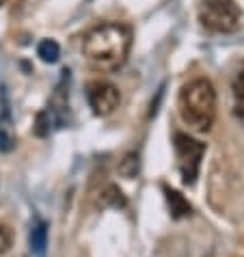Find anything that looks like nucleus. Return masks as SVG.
Returning <instances> with one entry per match:
<instances>
[{
	"instance_id": "f257e3e1",
	"label": "nucleus",
	"mask_w": 244,
	"mask_h": 257,
	"mask_svg": "<svg viewBox=\"0 0 244 257\" xmlns=\"http://www.w3.org/2000/svg\"><path fill=\"white\" fill-rule=\"evenodd\" d=\"M132 48V31L121 22H104L84 35L82 52L91 67L99 71H117L124 67Z\"/></svg>"
},
{
	"instance_id": "f03ea898",
	"label": "nucleus",
	"mask_w": 244,
	"mask_h": 257,
	"mask_svg": "<svg viewBox=\"0 0 244 257\" xmlns=\"http://www.w3.org/2000/svg\"><path fill=\"white\" fill-rule=\"evenodd\" d=\"M179 117L190 130L207 132L216 117V91L207 78H195L184 84L177 97Z\"/></svg>"
},
{
	"instance_id": "7ed1b4c3",
	"label": "nucleus",
	"mask_w": 244,
	"mask_h": 257,
	"mask_svg": "<svg viewBox=\"0 0 244 257\" xmlns=\"http://www.w3.org/2000/svg\"><path fill=\"white\" fill-rule=\"evenodd\" d=\"M199 22L212 33H231L240 24V9L233 0H203Z\"/></svg>"
},
{
	"instance_id": "20e7f679",
	"label": "nucleus",
	"mask_w": 244,
	"mask_h": 257,
	"mask_svg": "<svg viewBox=\"0 0 244 257\" xmlns=\"http://www.w3.org/2000/svg\"><path fill=\"white\" fill-rule=\"evenodd\" d=\"M173 149H175V158H177V169L182 173L184 184H195L199 167H201V158L205 154V145L199 143L197 139L188 137V134L177 132L173 137Z\"/></svg>"
},
{
	"instance_id": "39448f33",
	"label": "nucleus",
	"mask_w": 244,
	"mask_h": 257,
	"mask_svg": "<svg viewBox=\"0 0 244 257\" xmlns=\"http://www.w3.org/2000/svg\"><path fill=\"white\" fill-rule=\"evenodd\" d=\"M87 102L97 117H108L121 104V93L108 80H91L87 84Z\"/></svg>"
},
{
	"instance_id": "423d86ee",
	"label": "nucleus",
	"mask_w": 244,
	"mask_h": 257,
	"mask_svg": "<svg viewBox=\"0 0 244 257\" xmlns=\"http://www.w3.org/2000/svg\"><path fill=\"white\" fill-rule=\"evenodd\" d=\"M0 99H3V117H0V149L3 152H11L16 145V137L11 134V115H9V102H7L5 89H0Z\"/></svg>"
},
{
	"instance_id": "0eeeda50",
	"label": "nucleus",
	"mask_w": 244,
	"mask_h": 257,
	"mask_svg": "<svg viewBox=\"0 0 244 257\" xmlns=\"http://www.w3.org/2000/svg\"><path fill=\"white\" fill-rule=\"evenodd\" d=\"M231 95H233V115L244 121V63H240V67L233 74Z\"/></svg>"
},
{
	"instance_id": "6e6552de",
	"label": "nucleus",
	"mask_w": 244,
	"mask_h": 257,
	"mask_svg": "<svg viewBox=\"0 0 244 257\" xmlns=\"http://www.w3.org/2000/svg\"><path fill=\"white\" fill-rule=\"evenodd\" d=\"M37 54L44 63H56L61 56V46L56 44L54 39H44V41H39V46H37Z\"/></svg>"
},
{
	"instance_id": "1a4fd4ad",
	"label": "nucleus",
	"mask_w": 244,
	"mask_h": 257,
	"mask_svg": "<svg viewBox=\"0 0 244 257\" xmlns=\"http://www.w3.org/2000/svg\"><path fill=\"white\" fill-rule=\"evenodd\" d=\"M167 192V199H169V205H171V212H173V216L179 218L184 216V214H190V203L186 201V199L179 195L177 190H171V188H164Z\"/></svg>"
},
{
	"instance_id": "9d476101",
	"label": "nucleus",
	"mask_w": 244,
	"mask_h": 257,
	"mask_svg": "<svg viewBox=\"0 0 244 257\" xmlns=\"http://www.w3.org/2000/svg\"><path fill=\"white\" fill-rule=\"evenodd\" d=\"M46 238H48V229H46V223H41V220H37V223L33 225L31 229V248L37 255L44 253L46 248Z\"/></svg>"
},
{
	"instance_id": "9b49d317",
	"label": "nucleus",
	"mask_w": 244,
	"mask_h": 257,
	"mask_svg": "<svg viewBox=\"0 0 244 257\" xmlns=\"http://www.w3.org/2000/svg\"><path fill=\"white\" fill-rule=\"evenodd\" d=\"M119 171H121V173H124L126 177H134V175H136V171H139V156L128 154V156H126V160L121 162Z\"/></svg>"
},
{
	"instance_id": "f8f14e48",
	"label": "nucleus",
	"mask_w": 244,
	"mask_h": 257,
	"mask_svg": "<svg viewBox=\"0 0 244 257\" xmlns=\"http://www.w3.org/2000/svg\"><path fill=\"white\" fill-rule=\"evenodd\" d=\"M13 244V231L7 225H0V255L7 253Z\"/></svg>"
},
{
	"instance_id": "ddd939ff",
	"label": "nucleus",
	"mask_w": 244,
	"mask_h": 257,
	"mask_svg": "<svg viewBox=\"0 0 244 257\" xmlns=\"http://www.w3.org/2000/svg\"><path fill=\"white\" fill-rule=\"evenodd\" d=\"M3 3H5V0H0V5H3Z\"/></svg>"
}]
</instances>
